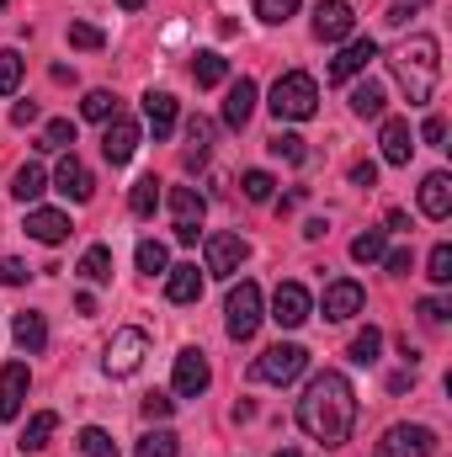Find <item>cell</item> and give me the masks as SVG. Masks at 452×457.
Instances as JSON below:
<instances>
[{"mask_svg": "<svg viewBox=\"0 0 452 457\" xmlns=\"http://www.w3.org/2000/svg\"><path fill=\"white\" fill-rule=\"evenodd\" d=\"M378 351H383V330H378V325H367V330L351 341V361H356V367H372V361H378Z\"/></svg>", "mask_w": 452, "mask_h": 457, "instance_id": "836d02e7", "label": "cell"}, {"mask_svg": "<svg viewBox=\"0 0 452 457\" xmlns=\"http://www.w3.org/2000/svg\"><path fill=\"white\" fill-rule=\"evenodd\" d=\"M80 453L86 457H122L117 453V442L102 431V426H86V431H80Z\"/></svg>", "mask_w": 452, "mask_h": 457, "instance_id": "8d00e7d4", "label": "cell"}, {"mask_svg": "<svg viewBox=\"0 0 452 457\" xmlns=\"http://www.w3.org/2000/svg\"><path fill=\"white\" fill-rule=\"evenodd\" d=\"M171 404H176V399H165V394H144V415H149V420H165Z\"/></svg>", "mask_w": 452, "mask_h": 457, "instance_id": "7dc6e473", "label": "cell"}, {"mask_svg": "<svg viewBox=\"0 0 452 457\" xmlns=\"http://www.w3.org/2000/svg\"><path fill=\"white\" fill-rule=\"evenodd\" d=\"M250 117H255V80L239 75V80L229 86V96H224V122L229 128H245Z\"/></svg>", "mask_w": 452, "mask_h": 457, "instance_id": "ffe728a7", "label": "cell"}, {"mask_svg": "<svg viewBox=\"0 0 452 457\" xmlns=\"http://www.w3.org/2000/svg\"><path fill=\"white\" fill-rule=\"evenodd\" d=\"M133 149H138V122H133V117H113L107 133H102V154H107L113 165H128Z\"/></svg>", "mask_w": 452, "mask_h": 457, "instance_id": "2e32d148", "label": "cell"}, {"mask_svg": "<svg viewBox=\"0 0 452 457\" xmlns=\"http://www.w3.org/2000/svg\"><path fill=\"white\" fill-rule=\"evenodd\" d=\"M138 271H149V277L171 271V255H165V245H160V239H138Z\"/></svg>", "mask_w": 452, "mask_h": 457, "instance_id": "d590c367", "label": "cell"}, {"mask_svg": "<svg viewBox=\"0 0 452 457\" xmlns=\"http://www.w3.org/2000/svg\"><path fill=\"white\" fill-rule=\"evenodd\" d=\"M176 239L181 245H197V224H176Z\"/></svg>", "mask_w": 452, "mask_h": 457, "instance_id": "9f6ffc18", "label": "cell"}, {"mask_svg": "<svg viewBox=\"0 0 452 457\" xmlns=\"http://www.w3.org/2000/svg\"><path fill=\"white\" fill-rule=\"evenodd\" d=\"M208 383H213L208 356H203L197 345H187V351L176 356V394H181V399H197V394H208Z\"/></svg>", "mask_w": 452, "mask_h": 457, "instance_id": "30bf717a", "label": "cell"}, {"mask_svg": "<svg viewBox=\"0 0 452 457\" xmlns=\"http://www.w3.org/2000/svg\"><path fill=\"white\" fill-rule=\"evenodd\" d=\"M372 181H378V165H372V160L351 165V187H372Z\"/></svg>", "mask_w": 452, "mask_h": 457, "instance_id": "681fc988", "label": "cell"}, {"mask_svg": "<svg viewBox=\"0 0 452 457\" xmlns=\"http://www.w3.org/2000/svg\"><path fill=\"white\" fill-rule=\"evenodd\" d=\"M304 367H309V351L304 345H272V351L255 356L250 378H261V383H293Z\"/></svg>", "mask_w": 452, "mask_h": 457, "instance_id": "8992f818", "label": "cell"}, {"mask_svg": "<svg viewBox=\"0 0 452 457\" xmlns=\"http://www.w3.org/2000/svg\"><path fill=\"white\" fill-rule=\"evenodd\" d=\"M11 192H16L21 203H38V197L48 192V170H43L38 160H32V165H21V170H16V181H11Z\"/></svg>", "mask_w": 452, "mask_h": 457, "instance_id": "f1b7e54d", "label": "cell"}, {"mask_svg": "<svg viewBox=\"0 0 452 457\" xmlns=\"http://www.w3.org/2000/svg\"><path fill=\"white\" fill-rule=\"evenodd\" d=\"M144 122L155 128V138H171V128H176V96L171 91H149L144 96Z\"/></svg>", "mask_w": 452, "mask_h": 457, "instance_id": "603a6c76", "label": "cell"}, {"mask_svg": "<svg viewBox=\"0 0 452 457\" xmlns=\"http://www.w3.org/2000/svg\"><path fill=\"white\" fill-rule=\"evenodd\" d=\"M171 213H176V224H203L208 197L197 187H171Z\"/></svg>", "mask_w": 452, "mask_h": 457, "instance_id": "cb8c5ba5", "label": "cell"}, {"mask_svg": "<svg viewBox=\"0 0 452 457\" xmlns=\"http://www.w3.org/2000/svg\"><path fill=\"white\" fill-rule=\"evenodd\" d=\"M80 112L91 117V122H113V117H117V96H113V91H91V96L80 102Z\"/></svg>", "mask_w": 452, "mask_h": 457, "instance_id": "ab89813d", "label": "cell"}, {"mask_svg": "<svg viewBox=\"0 0 452 457\" xmlns=\"http://www.w3.org/2000/svg\"><path fill=\"white\" fill-rule=\"evenodd\" d=\"M70 144H75V122L70 117H54L43 128V149H70Z\"/></svg>", "mask_w": 452, "mask_h": 457, "instance_id": "b9f144b4", "label": "cell"}, {"mask_svg": "<svg viewBox=\"0 0 452 457\" xmlns=\"http://www.w3.org/2000/svg\"><path fill=\"white\" fill-rule=\"evenodd\" d=\"M203 255H208V277H234L245 261H250V245L239 239V234H208L203 239Z\"/></svg>", "mask_w": 452, "mask_h": 457, "instance_id": "52a82bcc", "label": "cell"}, {"mask_svg": "<svg viewBox=\"0 0 452 457\" xmlns=\"http://www.w3.org/2000/svg\"><path fill=\"white\" fill-rule=\"evenodd\" d=\"M176 453H181L176 431H149V436H138V447H133V457H176Z\"/></svg>", "mask_w": 452, "mask_h": 457, "instance_id": "d6a6232c", "label": "cell"}, {"mask_svg": "<svg viewBox=\"0 0 452 457\" xmlns=\"http://www.w3.org/2000/svg\"><path fill=\"white\" fill-rule=\"evenodd\" d=\"M272 187H277V181H272L266 170H245V197H250V203H272Z\"/></svg>", "mask_w": 452, "mask_h": 457, "instance_id": "7bdbcfd3", "label": "cell"}, {"mask_svg": "<svg viewBox=\"0 0 452 457\" xmlns=\"http://www.w3.org/2000/svg\"><path fill=\"white\" fill-rule=\"evenodd\" d=\"M421 213H426V219H448L452 213V176L448 170H431V176L421 181Z\"/></svg>", "mask_w": 452, "mask_h": 457, "instance_id": "ac0fdd59", "label": "cell"}, {"mask_svg": "<svg viewBox=\"0 0 452 457\" xmlns=\"http://www.w3.org/2000/svg\"><path fill=\"white\" fill-rule=\"evenodd\" d=\"M70 43H75V48H86V54H96V48H107V32H102V27H91V21H70Z\"/></svg>", "mask_w": 452, "mask_h": 457, "instance_id": "60d3db41", "label": "cell"}, {"mask_svg": "<svg viewBox=\"0 0 452 457\" xmlns=\"http://www.w3.org/2000/svg\"><path fill=\"white\" fill-rule=\"evenodd\" d=\"M144 356H149V336L144 330H117L113 341H107V356H102V367L113 372V378H133L138 367H144Z\"/></svg>", "mask_w": 452, "mask_h": 457, "instance_id": "5b68a950", "label": "cell"}, {"mask_svg": "<svg viewBox=\"0 0 452 457\" xmlns=\"http://www.w3.org/2000/svg\"><path fill=\"white\" fill-rule=\"evenodd\" d=\"M11 122H16V128H27V122H38V107H32V102H16V107H11Z\"/></svg>", "mask_w": 452, "mask_h": 457, "instance_id": "816d5d0a", "label": "cell"}, {"mask_svg": "<svg viewBox=\"0 0 452 457\" xmlns=\"http://www.w3.org/2000/svg\"><path fill=\"white\" fill-rule=\"evenodd\" d=\"M27 388H32L27 361H5V367H0V420H16V415H21Z\"/></svg>", "mask_w": 452, "mask_h": 457, "instance_id": "8fae6325", "label": "cell"}, {"mask_svg": "<svg viewBox=\"0 0 452 457\" xmlns=\"http://www.w3.org/2000/svg\"><path fill=\"white\" fill-rule=\"evenodd\" d=\"M410 383H415V372H394V378H389V388H394V394H405Z\"/></svg>", "mask_w": 452, "mask_h": 457, "instance_id": "11a10c76", "label": "cell"}, {"mask_svg": "<svg viewBox=\"0 0 452 457\" xmlns=\"http://www.w3.org/2000/svg\"><path fill=\"white\" fill-rule=\"evenodd\" d=\"M415 314H421V325H431V330H437V325H448V303H442V298H426Z\"/></svg>", "mask_w": 452, "mask_h": 457, "instance_id": "bcb514c9", "label": "cell"}, {"mask_svg": "<svg viewBox=\"0 0 452 457\" xmlns=\"http://www.w3.org/2000/svg\"><path fill=\"white\" fill-rule=\"evenodd\" d=\"M27 234H32L38 245H64V239H70V213H59V208H32V213H27Z\"/></svg>", "mask_w": 452, "mask_h": 457, "instance_id": "e0dca14e", "label": "cell"}, {"mask_svg": "<svg viewBox=\"0 0 452 457\" xmlns=\"http://www.w3.org/2000/svg\"><path fill=\"white\" fill-rule=\"evenodd\" d=\"M362 303H367V293H362V282H351V277H340V282H331L325 287V320H351V314H362Z\"/></svg>", "mask_w": 452, "mask_h": 457, "instance_id": "7c38bea8", "label": "cell"}, {"mask_svg": "<svg viewBox=\"0 0 452 457\" xmlns=\"http://www.w3.org/2000/svg\"><path fill=\"white\" fill-rule=\"evenodd\" d=\"M383 255H389V234H383V228H367V234L351 239V261L372 266V261H383Z\"/></svg>", "mask_w": 452, "mask_h": 457, "instance_id": "4dcf8cb0", "label": "cell"}, {"mask_svg": "<svg viewBox=\"0 0 452 457\" xmlns=\"http://www.w3.org/2000/svg\"><path fill=\"white\" fill-rule=\"evenodd\" d=\"M421 138L442 149V138H448V122H442V117H426V122H421Z\"/></svg>", "mask_w": 452, "mask_h": 457, "instance_id": "c3c4849f", "label": "cell"}, {"mask_svg": "<svg viewBox=\"0 0 452 457\" xmlns=\"http://www.w3.org/2000/svg\"><path fill=\"white\" fill-rule=\"evenodd\" d=\"M293 11H298V0H255V16H261V21H272V27H277V21H288Z\"/></svg>", "mask_w": 452, "mask_h": 457, "instance_id": "ee69618b", "label": "cell"}, {"mask_svg": "<svg viewBox=\"0 0 452 457\" xmlns=\"http://www.w3.org/2000/svg\"><path fill=\"white\" fill-rule=\"evenodd\" d=\"M372 59H378V43H372V37H351V43L340 48L336 59H331V80L340 86V80H351V75H362V70H367Z\"/></svg>", "mask_w": 452, "mask_h": 457, "instance_id": "5bb4252c", "label": "cell"}, {"mask_svg": "<svg viewBox=\"0 0 452 457\" xmlns=\"http://www.w3.org/2000/svg\"><path fill=\"white\" fill-rule=\"evenodd\" d=\"M54 431H59V415H54V410H38V415L27 420V431H21V442H16V447H21V453H43Z\"/></svg>", "mask_w": 452, "mask_h": 457, "instance_id": "484cf974", "label": "cell"}, {"mask_svg": "<svg viewBox=\"0 0 452 457\" xmlns=\"http://www.w3.org/2000/svg\"><path fill=\"white\" fill-rule=\"evenodd\" d=\"M383 266H389L394 277H405V271H410V250H389V255H383Z\"/></svg>", "mask_w": 452, "mask_h": 457, "instance_id": "f907efd6", "label": "cell"}, {"mask_svg": "<svg viewBox=\"0 0 452 457\" xmlns=\"http://www.w3.org/2000/svg\"><path fill=\"white\" fill-rule=\"evenodd\" d=\"M437 453V436L426 426H389L383 442H378V457H431Z\"/></svg>", "mask_w": 452, "mask_h": 457, "instance_id": "9c48e42d", "label": "cell"}, {"mask_svg": "<svg viewBox=\"0 0 452 457\" xmlns=\"http://www.w3.org/2000/svg\"><path fill=\"white\" fill-rule=\"evenodd\" d=\"M378 144H383V160H389V165H410V149H415V138H410V122H405V117H389Z\"/></svg>", "mask_w": 452, "mask_h": 457, "instance_id": "44dd1931", "label": "cell"}, {"mask_svg": "<svg viewBox=\"0 0 452 457\" xmlns=\"http://www.w3.org/2000/svg\"><path fill=\"white\" fill-rule=\"evenodd\" d=\"M80 277L86 282H113V245H91L80 255Z\"/></svg>", "mask_w": 452, "mask_h": 457, "instance_id": "1f68e13d", "label": "cell"}, {"mask_svg": "<svg viewBox=\"0 0 452 457\" xmlns=\"http://www.w3.org/2000/svg\"><path fill=\"white\" fill-rule=\"evenodd\" d=\"M208 149H213V122H208V117H192V122H187V154H181V165H187V170L208 165Z\"/></svg>", "mask_w": 452, "mask_h": 457, "instance_id": "7402d4cb", "label": "cell"}, {"mask_svg": "<svg viewBox=\"0 0 452 457\" xmlns=\"http://www.w3.org/2000/svg\"><path fill=\"white\" fill-rule=\"evenodd\" d=\"M75 314H86V320H91V314H96V298H91V293H80V298H75Z\"/></svg>", "mask_w": 452, "mask_h": 457, "instance_id": "db71d44e", "label": "cell"}, {"mask_svg": "<svg viewBox=\"0 0 452 457\" xmlns=\"http://www.w3.org/2000/svg\"><path fill=\"white\" fill-rule=\"evenodd\" d=\"M351 27H356V16H351V5H346V0H320V5H314V32H320L325 43L351 37Z\"/></svg>", "mask_w": 452, "mask_h": 457, "instance_id": "9a60e30c", "label": "cell"}, {"mask_svg": "<svg viewBox=\"0 0 452 457\" xmlns=\"http://www.w3.org/2000/svg\"><path fill=\"white\" fill-rule=\"evenodd\" d=\"M410 16H415V5H405V0H399V5H389V16H383V21H389V27H405Z\"/></svg>", "mask_w": 452, "mask_h": 457, "instance_id": "f5cc1de1", "label": "cell"}, {"mask_svg": "<svg viewBox=\"0 0 452 457\" xmlns=\"http://www.w3.org/2000/svg\"><path fill=\"white\" fill-rule=\"evenodd\" d=\"M266 107L282 117V122H304V117H314V107H320V86H314V75H304V70L282 75V80L272 86V102H266Z\"/></svg>", "mask_w": 452, "mask_h": 457, "instance_id": "3957f363", "label": "cell"}, {"mask_svg": "<svg viewBox=\"0 0 452 457\" xmlns=\"http://www.w3.org/2000/svg\"><path fill=\"white\" fill-rule=\"evenodd\" d=\"M165 298H171V303H197V298H203V271H197L192 261H187V266H171V271H165Z\"/></svg>", "mask_w": 452, "mask_h": 457, "instance_id": "d6986e66", "label": "cell"}, {"mask_svg": "<svg viewBox=\"0 0 452 457\" xmlns=\"http://www.w3.org/2000/svg\"><path fill=\"white\" fill-rule=\"evenodd\" d=\"M0 11H5V0H0Z\"/></svg>", "mask_w": 452, "mask_h": 457, "instance_id": "91938a15", "label": "cell"}, {"mask_svg": "<svg viewBox=\"0 0 452 457\" xmlns=\"http://www.w3.org/2000/svg\"><path fill=\"white\" fill-rule=\"evenodd\" d=\"M11 330H16V345H21V351H27V356H32V351H43V345H48V325H43V314H38V309H21V314H16V325H11Z\"/></svg>", "mask_w": 452, "mask_h": 457, "instance_id": "d4e9b609", "label": "cell"}, {"mask_svg": "<svg viewBox=\"0 0 452 457\" xmlns=\"http://www.w3.org/2000/svg\"><path fill=\"white\" fill-rule=\"evenodd\" d=\"M298 426L325 442V447H346L351 426H356V388L346 383V372H320L309 378L304 399H298Z\"/></svg>", "mask_w": 452, "mask_h": 457, "instance_id": "6da1fadb", "label": "cell"}, {"mask_svg": "<svg viewBox=\"0 0 452 457\" xmlns=\"http://www.w3.org/2000/svg\"><path fill=\"white\" fill-rule=\"evenodd\" d=\"M224 330H229V341H250V336L261 330V287H255V282H239V287L229 293Z\"/></svg>", "mask_w": 452, "mask_h": 457, "instance_id": "277c9868", "label": "cell"}, {"mask_svg": "<svg viewBox=\"0 0 452 457\" xmlns=\"http://www.w3.org/2000/svg\"><path fill=\"white\" fill-rule=\"evenodd\" d=\"M383 107H389V96H383V86H378V80L351 86V112H356V117H383Z\"/></svg>", "mask_w": 452, "mask_h": 457, "instance_id": "83f0119b", "label": "cell"}, {"mask_svg": "<svg viewBox=\"0 0 452 457\" xmlns=\"http://www.w3.org/2000/svg\"><path fill=\"white\" fill-rule=\"evenodd\" d=\"M192 80H197L203 91H213V86H224V80H229V64H224V54H213V48H208V54H197V59H192Z\"/></svg>", "mask_w": 452, "mask_h": 457, "instance_id": "4316f807", "label": "cell"}, {"mask_svg": "<svg viewBox=\"0 0 452 457\" xmlns=\"http://www.w3.org/2000/svg\"><path fill=\"white\" fill-rule=\"evenodd\" d=\"M426 277H431L437 287H448L452 282V245H431V255H426Z\"/></svg>", "mask_w": 452, "mask_h": 457, "instance_id": "f35d334b", "label": "cell"}, {"mask_svg": "<svg viewBox=\"0 0 452 457\" xmlns=\"http://www.w3.org/2000/svg\"><path fill=\"white\" fill-rule=\"evenodd\" d=\"M442 48H437V37H410L394 59H389V70H394V80L405 86V96H410V107H426L431 96H437V86H442V59H437Z\"/></svg>", "mask_w": 452, "mask_h": 457, "instance_id": "7a4b0ae2", "label": "cell"}, {"mask_svg": "<svg viewBox=\"0 0 452 457\" xmlns=\"http://www.w3.org/2000/svg\"><path fill=\"white\" fill-rule=\"evenodd\" d=\"M277 457H304V453H293V447H282V453H277Z\"/></svg>", "mask_w": 452, "mask_h": 457, "instance_id": "680465c9", "label": "cell"}, {"mask_svg": "<svg viewBox=\"0 0 452 457\" xmlns=\"http://www.w3.org/2000/svg\"><path fill=\"white\" fill-rule=\"evenodd\" d=\"M117 5H122V11H144L149 0H117Z\"/></svg>", "mask_w": 452, "mask_h": 457, "instance_id": "6f0895ef", "label": "cell"}, {"mask_svg": "<svg viewBox=\"0 0 452 457\" xmlns=\"http://www.w3.org/2000/svg\"><path fill=\"white\" fill-rule=\"evenodd\" d=\"M54 187H59L70 203H91V197H96V181H91V170H86L75 154H64V160H59V170H54Z\"/></svg>", "mask_w": 452, "mask_h": 457, "instance_id": "4fadbf2b", "label": "cell"}, {"mask_svg": "<svg viewBox=\"0 0 452 457\" xmlns=\"http://www.w3.org/2000/svg\"><path fill=\"white\" fill-rule=\"evenodd\" d=\"M309 314H314V298H309V287H304V282H282V287L272 293V320H277L282 330L309 325Z\"/></svg>", "mask_w": 452, "mask_h": 457, "instance_id": "ba28073f", "label": "cell"}, {"mask_svg": "<svg viewBox=\"0 0 452 457\" xmlns=\"http://www.w3.org/2000/svg\"><path fill=\"white\" fill-rule=\"evenodd\" d=\"M128 208H133V219H155V208H160V181H155V176L133 181V192H128Z\"/></svg>", "mask_w": 452, "mask_h": 457, "instance_id": "f546056e", "label": "cell"}, {"mask_svg": "<svg viewBox=\"0 0 452 457\" xmlns=\"http://www.w3.org/2000/svg\"><path fill=\"white\" fill-rule=\"evenodd\" d=\"M21 64H27V59H21L16 48H0V96H11V91L21 86Z\"/></svg>", "mask_w": 452, "mask_h": 457, "instance_id": "74e56055", "label": "cell"}, {"mask_svg": "<svg viewBox=\"0 0 452 457\" xmlns=\"http://www.w3.org/2000/svg\"><path fill=\"white\" fill-rule=\"evenodd\" d=\"M277 160H288V165H304L309 160V149H304V138L298 133H272V144H266Z\"/></svg>", "mask_w": 452, "mask_h": 457, "instance_id": "e575fe53", "label": "cell"}, {"mask_svg": "<svg viewBox=\"0 0 452 457\" xmlns=\"http://www.w3.org/2000/svg\"><path fill=\"white\" fill-rule=\"evenodd\" d=\"M32 271H27V261H11V255H0V287H21Z\"/></svg>", "mask_w": 452, "mask_h": 457, "instance_id": "f6af8a7d", "label": "cell"}]
</instances>
